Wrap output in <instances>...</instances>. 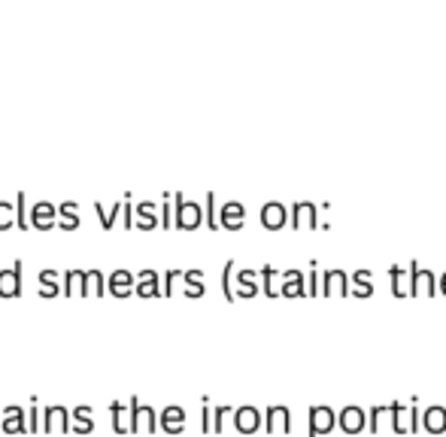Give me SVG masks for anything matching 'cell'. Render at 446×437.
I'll list each match as a JSON object with an SVG mask.
<instances>
[{"label": "cell", "instance_id": "d6a6232c", "mask_svg": "<svg viewBox=\"0 0 446 437\" xmlns=\"http://www.w3.org/2000/svg\"><path fill=\"white\" fill-rule=\"evenodd\" d=\"M228 413H234L231 407H213V431L222 434V428H225V416Z\"/></svg>", "mask_w": 446, "mask_h": 437}, {"label": "cell", "instance_id": "7c38bea8", "mask_svg": "<svg viewBox=\"0 0 446 437\" xmlns=\"http://www.w3.org/2000/svg\"><path fill=\"white\" fill-rule=\"evenodd\" d=\"M331 291H337V295H349V277H346L343 271H328L325 277H322L319 282V295H328L331 298Z\"/></svg>", "mask_w": 446, "mask_h": 437}, {"label": "cell", "instance_id": "3957f363", "mask_svg": "<svg viewBox=\"0 0 446 437\" xmlns=\"http://www.w3.org/2000/svg\"><path fill=\"white\" fill-rule=\"evenodd\" d=\"M264 423H261V428H264L267 434H291V410L286 407V404H271L264 413Z\"/></svg>", "mask_w": 446, "mask_h": 437}, {"label": "cell", "instance_id": "9c48e42d", "mask_svg": "<svg viewBox=\"0 0 446 437\" xmlns=\"http://www.w3.org/2000/svg\"><path fill=\"white\" fill-rule=\"evenodd\" d=\"M419 431L443 434L446 431V407H440V404H432L428 410H422L419 413Z\"/></svg>", "mask_w": 446, "mask_h": 437}, {"label": "cell", "instance_id": "8d00e7d4", "mask_svg": "<svg viewBox=\"0 0 446 437\" xmlns=\"http://www.w3.org/2000/svg\"><path fill=\"white\" fill-rule=\"evenodd\" d=\"M10 225H12V219H10V206L0 204V228H10Z\"/></svg>", "mask_w": 446, "mask_h": 437}, {"label": "cell", "instance_id": "603a6c76", "mask_svg": "<svg viewBox=\"0 0 446 437\" xmlns=\"http://www.w3.org/2000/svg\"><path fill=\"white\" fill-rule=\"evenodd\" d=\"M40 295H43V298H55V295H61L58 273H55V271H43V273H40Z\"/></svg>", "mask_w": 446, "mask_h": 437}, {"label": "cell", "instance_id": "83f0119b", "mask_svg": "<svg viewBox=\"0 0 446 437\" xmlns=\"http://www.w3.org/2000/svg\"><path fill=\"white\" fill-rule=\"evenodd\" d=\"M261 280H264V289H261V291H264V295L267 298H276V289H273V280L276 277H280V271H276V267H261Z\"/></svg>", "mask_w": 446, "mask_h": 437}, {"label": "cell", "instance_id": "30bf717a", "mask_svg": "<svg viewBox=\"0 0 446 437\" xmlns=\"http://www.w3.org/2000/svg\"><path fill=\"white\" fill-rule=\"evenodd\" d=\"M0 431L3 434H28V423H25V410L19 407V404H12V407L0 410Z\"/></svg>", "mask_w": 446, "mask_h": 437}, {"label": "cell", "instance_id": "7a4b0ae2", "mask_svg": "<svg viewBox=\"0 0 446 437\" xmlns=\"http://www.w3.org/2000/svg\"><path fill=\"white\" fill-rule=\"evenodd\" d=\"M425 291H428V298L437 295V280H434V273L428 271V267L410 264V282H407V298H419V295H425Z\"/></svg>", "mask_w": 446, "mask_h": 437}, {"label": "cell", "instance_id": "836d02e7", "mask_svg": "<svg viewBox=\"0 0 446 437\" xmlns=\"http://www.w3.org/2000/svg\"><path fill=\"white\" fill-rule=\"evenodd\" d=\"M28 431H40V410H37V398H30V410H28Z\"/></svg>", "mask_w": 446, "mask_h": 437}, {"label": "cell", "instance_id": "1f68e13d", "mask_svg": "<svg viewBox=\"0 0 446 437\" xmlns=\"http://www.w3.org/2000/svg\"><path fill=\"white\" fill-rule=\"evenodd\" d=\"M382 413H389V404H386V407H380V404H376V407H371V413H367V416H371V423H367L371 434H380V416H382Z\"/></svg>", "mask_w": 446, "mask_h": 437}, {"label": "cell", "instance_id": "d6986e66", "mask_svg": "<svg viewBox=\"0 0 446 437\" xmlns=\"http://www.w3.org/2000/svg\"><path fill=\"white\" fill-rule=\"evenodd\" d=\"M261 222H264V228L276 231V228L286 225V210H282L280 204H267L264 210H261Z\"/></svg>", "mask_w": 446, "mask_h": 437}, {"label": "cell", "instance_id": "e575fe53", "mask_svg": "<svg viewBox=\"0 0 446 437\" xmlns=\"http://www.w3.org/2000/svg\"><path fill=\"white\" fill-rule=\"evenodd\" d=\"M419 404L410 401V410H407V425H410V434H419Z\"/></svg>", "mask_w": 446, "mask_h": 437}, {"label": "cell", "instance_id": "74e56055", "mask_svg": "<svg viewBox=\"0 0 446 437\" xmlns=\"http://www.w3.org/2000/svg\"><path fill=\"white\" fill-rule=\"evenodd\" d=\"M440 291H443V295H446V273H443V277H440Z\"/></svg>", "mask_w": 446, "mask_h": 437}, {"label": "cell", "instance_id": "2e32d148", "mask_svg": "<svg viewBox=\"0 0 446 437\" xmlns=\"http://www.w3.org/2000/svg\"><path fill=\"white\" fill-rule=\"evenodd\" d=\"M134 295H140V298H158L161 295L158 273L155 271H143L140 280H137V286H134Z\"/></svg>", "mask_w": 446, "mask_h": 437}, {"label": "cell", "instance_id": "d4e9b609", "mask_svg": "<svg viewBox=\"0 0 446 437\" xmlns=\"http://www.w3.org/2000/svg\"><path fill=\"white\" fill-rule=\"evenodd\" d=\"M240 291L237 295L240 298H255L258 295V286H255V271H240Z\"/></svg>", "mask_w": 446, "mask_h": 437}, {"label": "cell", "instance_id": "44dd1931", "mask_svg": "<svg viewBox=\"0 0 446 437\" xmlns=\"http://www.w3.org/2000/svg\"><path fill=\"white\" fill-rule=\"evenodd\" d=\"M110 413H113V431L115 434H128V407L122 401H113L110 404Z\"/></svg>", "mask_w": 446, "mask_h": 437}, {"label": "cell", "instance_id": "cb8c5ba5", "mask_svg": "<svg viewBox=\"0 0 446 437\" xmlns=\"http://www.w3.org/2000/svg\"><path fill=\"white\" fill-rule=\"evenodd\" d=\"M222 225L225 228H240L243 225V206L240 204H228L222 210Z\"/></svg>", "mask_w": 446, "mask_h": 437}, {"label": "cell", "instance_id": "52a82bcc", "mask_svg": "<svg viewBox=\"0 0 446 437\" xmlns=\"http://www.w3.org/2000/svg\"><path fill=\"white\" fill-rule=\"evenodd\" d=\"M158 428L164 434H171V437L182 434V431H186V410H182L180 404H171V407H164V410L158 413Z\"/></svg>", "mask_w": 446, "mask_h": 437}, {"label": "cell", "instance_id": "9a60e30c", "mask_svg": "<svg viewBox=\"0 0 446 437\" xmlns=\"http://www.w3.org/2000/svg\"><path fill=\"white\" fill-rule=\"evenodd\" d=\"M106 289H110V295H115V298H128V295H134V277H130L128 271H115Z\"/></svg>", "mask_w": 446, "mask_h": 437}, {"label": "cell", "instance_id": "4dcf8cb0", "mask_svg": "<svg viewBox=\"0 0 446 437\" xmlns=\"http://www.w3.org/2000/svg\"><path fill=\"white\" fill-rule=\"evenodd\" d=\"M231 271H234V262H228L225 271H222V291H225V301H234V289H231Z\"/></svg>", "mask_w": 446, "mask_h": 437}, {"label": "cell", "instance_id": "e0dca14e", "mask_svg": "<svg viewBox=\"0 0 446 437\" xmlns=\"http://www.w3.org/2000/svg\"><path fill=\"white\" fill-rule=\"evenodd\" d=\"M86 280H88V271H67L61 295H86Z\"/></svg>", "mask_w": 446, "mask_h": 437}, {"label": "cell", "instance_id": "4fadbf2b", "mask_svg": "<svg viewBox=\"0 0 446 437\" xmlns=\"http://www.w3.org/2000/svg\"><path fill=\"white\" fill-rule=\"evenodd\" d=\"M280 277H282V289H280L282 298H301V295H307L301 271H282Z\"/></svg>", "mask_w": 446, "mask_h": 437}, {"label": "cell", "instance_id": "6da1fadb", "mask_svg": "<svg viewBox=\"0 0 446 437\" xmlns=\"http://www.w3.org/2000/svg\"><path fill=\"white\" fill-rule=\"evenodd\" d=\"M158 428V413L140 404V398L128 401V434H152Z\"/></svg>", "mask_w": 446, "mask_h": 437}, {"label": "cell", "instance_id": "8992f818", "mask_svg": "<svg viewBox=\"0 0 446 437\" xmlns=\"http://www.w3.org/2000/svg\"><path fill=\"white\" fill-rule=\"evenodd\" d=\"M337 425H340L343 434L356 437L358 431H365L367 428V413L361 407H356V404H349V407H343L340 413H337Z\"/></svg>", "mask_w": 446, "mask_h": 437}, {"label": "cell", "instance_id": "f1b7e54d", "mask_svg": "<svg viewBox=\"0 0 446 437\" xmlns=\"http://www.w3.org/2000/svg\"><path fill=\"white\" fill-rule=\"evenodd\" d=\"M52 216H55V213H52L46 204H40V206L34 210V225H37V228H52Z\"/></svg>", "mask_w": 446, "mask_h": 437}, {"label": "cell", "instance_id": "5b68a950", "mask_svg": "<svg viewBox=\"0 0 446 437\" xmlns=\"http://www.w3.org/2000/svg\"><path fill=\"white\" fill-rule=\"evenodd\" d=\"M40 416H43L40 431H46V434H52V431L67 434V431H70V410L61 407V404H49V407H46Z\"/></svg>", "mask_w": 446, "mask_h": 437}, {"label": "cell", "instance_id": "4316f807", "mask_svg": "<svg viewBox=\"0 0 446 437\" xmlns=\"http://www.w3.org/2000/svg\"><path fill=\"white\" fill-rule=\"evenodd\" d=\"M389 277H391V295L395 298H404L407 295V282H404V267H391L389 271Z\"/></svg>", "mask_w": 446, "mask_h": 437}, {"label": "cell", "instance_id": "f546056e", "mask_svg": "<svg viewBox=\"0 0 446 437\" xmlns=\"http://www.w3.org/2000/svg\"><path fill=\"white\" fill-rule=\"evenodd\" d=\"M201 431L210 434L213 431V407H210V398L201 401Z\"/></svg>", "mask_w": 446, "mask_h": 437}, {"label": "cell", "instance_id": "ffe728a7", "mask_svg": "<svg viewBox=\"0 0 446 437\" xmlns=\"http://www.w3.org/2000/svg\"><path fill=\"white\" fill-rule=\"evenodd\" d=\"M407 410H410V404H401V401H391L389 404L391 423H395V434H410V425H407Z\"/></svg>", "mask_w": 446, "mask_h": 437}, {"label": "cell", "instance_id": "8fae6325", "mask_svg": "<svg viewBox=\"0 0 446 437\" xmlns=\"http://www.w3.org/2000/svg\"><path fill=\"white\" fill-rule=\"evenodd\" d=\"M21 295V262L0 271V298H19Z\"/></svg>", "mask_w": 446, "mask_h": 437}, {"label": "cell", "instance_id": "d590c367", "mask_svg": "<svg viewBox=\"0 0 446 437\" xmlns=\"http://www.w3.org/2000/svg\"><path fill=\"white\" fill-rule=\"evenodd\" d=\"M61 216H64V222H61L64 228H76V225H79V219H76L73 206H64V210H61Z\"/></svg>", "mask_w": 446, "mask_h": 437}, {"label": "cell", "instance_id": "484cf974", "mask_svg": "<svg viewBox=\"0 0 446 437\" xmlns=\"http://www.w3.org/2000/svg\"><path fill=\"white\" fill-rule=\"evenodd\" d=\"M186 295H188V298H201V295H204L201 271H188V273H186Z\"/></svg>", "mask_w": 446, "mask_h": 437}, {"label": "cell", "instance_id": "ac0fdd59", "mask_svg": "<svg viewBox=\"0 0 446 437\" xmlns=\"http://www.w3.org/2000/svg\"><path fill=\"white\" fill-rule=\"evenodd\" d=\"M349 295H356V298H371V295H374V286H371V271H356V273H352Z\"/></svg>", "mask_w": 446, "mask_h": 437}, {"label": "cell", "instance_id": "7402d4cb", "mask_svg": "<svg viewBox=\"0 0 446 437\" xmlns=\"http://www.w3.org/2000/svg\"><path fill=\"white\" fill-rule=\"evenodd\" d=\"M197 225H201V210L195 204L180 201V228H197Z\"/></svg>", "mask_w": 446, "mask_h": 437}, {"label": "cell", "instance_id": "ba28073f", "mask_svg": "<svg viewBox=\"0 0 446 437\" xmlns=\"http://www.w3.org/2000/svg\"><path fill=\"white\" fill-rule=\"evenodd\" d=\"M261 423H264V416H261V410L258 407H237L234 410V428L240 434H255L258 428H261Z\"/></svg>", "mask_w": 446, "mask_h": 437}, {"label": "cell", "instance_id": "277c9868", "mask_svg": "<svg viewBox=\"0 0 446 437\" xmlns=\"http://www.w3.org/2000/svg\"><path fill=\"white\" fill-rule=\"evenodd\" d=\"M337 428V413L325 404H313L310 407V431L307 437H319V434H331Z\"/></svg>", "mask_w": 446, "mask_h": 437}, {"label": "cell", "instance_id": "5bb4252c", "mask_svg": "<svg viewBox=\"0 0 446 437\" xmlns=\"http://www.w3.org/2000/svg\"><path fill=\"white\" fill-rule=\"evenodd\" d=\"M91 428H95V419H91V407H88V404H79L76 410H70V431L91 434Z\"/></svg>", "mask_w": 446, "mask_h": 437}]
</instances>
